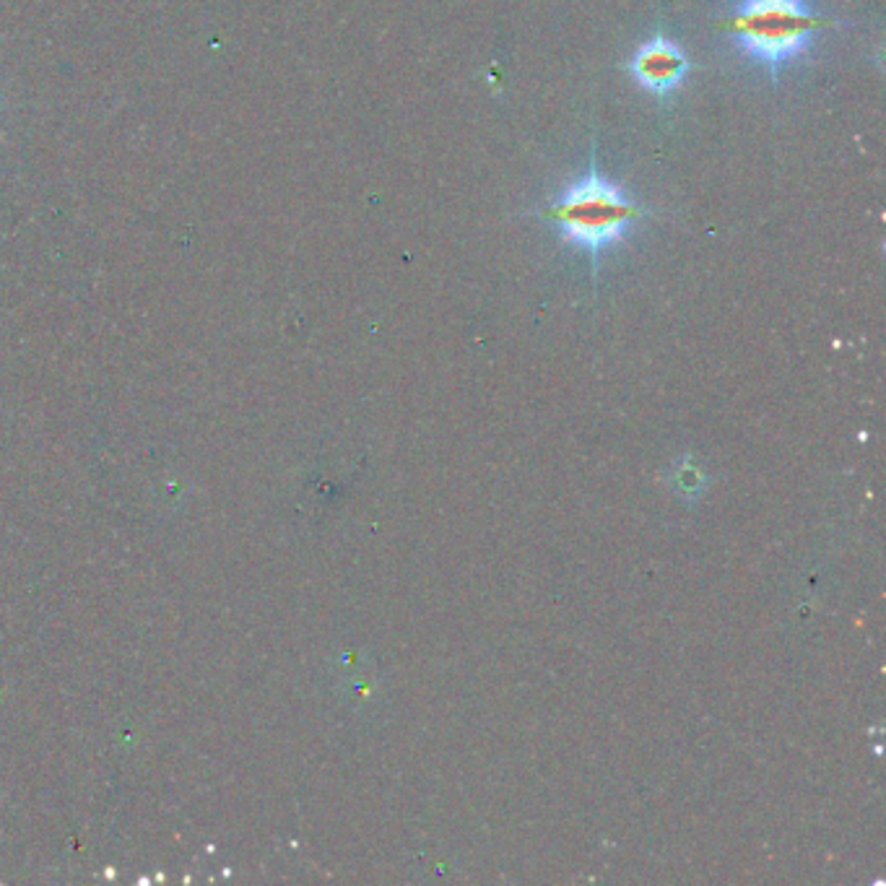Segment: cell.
I'll list each match as a JSON object with an SVG mask.
<instances>
[{
    "instance_id": "cell-1",
    "label": "cell",
    "mask_w": 886,
    "mask_h": 886,
    "mask_svg": "<svg viewBox=\"0 0 886 886\" xmlns=\"http://www.w3.org/2000/svg\"><path fill=\"white\" fill-rule=\"evenodd\" d=\"M835 21L819 17L806 0H741L728 19L717 21L721 32H728L738 48L762 63L781 81L783 66L806 56L812 40Z\"/></svg>"
},
{
    "instance_id": "cell-2",
    "label": "cell",
    "mask_w": 886,
    "mask_h": 886,
    "mask_svg": "<svg viewBox=\"0 0 886 886\" xmlns=\"http://www.w3.org/2000/svg\"><path fill=\"white\" fill-rule=\"evenodd\" d=\"M541 217L560 226L564 240L583 248L591 255L593 276L598 271L601 252L611 244L622 242L626 229L645 217V211L614 185L608 178H603L595 167V151L591 154V167L585 178L575 185L564 190L562 198L548 203Z\"/></svg>"
},
{
    "instance_id": "cell-3",
    "label": "cell",
    "mask_w": 886,
    "mask_h": 886,
    "mask_svg": "<svg viewBox=\"0 0 886 886\" xmlns=\"http://www.w3.org/2000/svg\"><path fill=\"white\" fill-rule=\"evenodd\" d=\"M689 66L692 63L682 44H676L663 34H655L635 50V56L626 63V71L645 91H651L655 97H668L671 91L682 87L686 73H689Z\"/></svg>"
}]
</instances>
